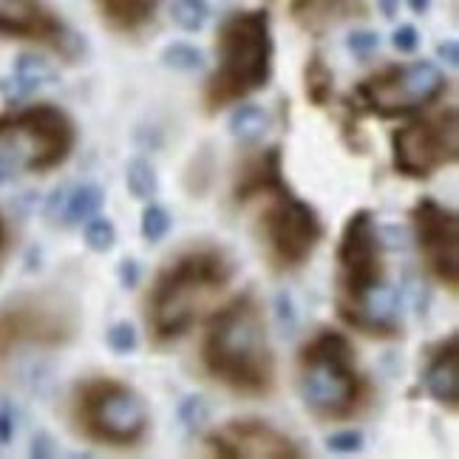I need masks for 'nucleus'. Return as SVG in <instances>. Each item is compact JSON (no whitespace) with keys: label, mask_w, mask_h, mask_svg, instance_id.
I'll use <instances>...</instances> for the list:
<instances>
[{"label":"nucleus","mask_w":459,"mask_h":459,"mask_svg":"<svg viewBox=\"0 0 459 459\" xmlns=\"http://www.w3.org/2000/svg\"><path fill=\"white\" fill-rule=\"evenodd\" d=\"M334 307L341 321L368 338H400L394 292L385 278V247L372 210H355L334 253Z\"/></svg>","instance_id":"1"},{"label":"nucleus","mask_w":459,"mask_h":459,"mask_svg":"<svg viewBox=\"0 0 459 459\" xmlns=\"http://www.w3.org/2000/svg\"><path fill=\"white\" fill-rule=\"evenodd\" d=\"M199 360L207 377L238 397H270L275 392V358L264 309L253 292L236 295L204 329Z\"/></svg>","instance_id":"2"},{"label":"nucleus","mask_w":459,"mask_h":459,"mask_svg":"<svg viewBox=\"0 0 459 459\" xmlns=\"http://www.w3.org/2000/svg\"><path fill=\"white\" fill-rule=\"evenodd\" d=\"M233 270V258L216 244L190 247L159 270L145 295V324L153 346H168L187 334L227 290Z\"/></svg>","instance_id":"3"},{"label":"nucleus","mask_w":459,"mask_h":459,"mask_svg":"<svg viewBox=\"0 0 459 459\" xmlns=\"http://www.w3.org/2000/svg\"><path fill=\"white\" fill-rule=\"evenodd\" d=\"M295 385L317 422H343L363 414L375 388L358 368L355 346L343 332L324 329L309 338L295 363Z\"/></svg>","instance_id":"4"},{"label":"nucleus","mask_w":459,"mask_h":459,"mask_svg":"<svg viewBox=\"0 0 459 459\" xmlns=\"http://www.w3.org/2000/svg\"><path fill=\"white\" fill-rule=\"evenodd\" d=\"M219 65L204 85V111L219 114L261 91L273 74V34L267 12H238L219 31Z\"/></svg>","instance_id":"5"},{"label":"nucleus","mask_w":459,"mask_h":459,"mask_svg":"<svg viewBox=\"0 0 459 459\" xmlns=\"http://www.w3.org/2000/svg\"><path fill=\"white\" fill-rule=\"evenodd\" d=\"M68 417L82 439L111 448H136L151 429L148 403L117 377L77 383L68 400Z\"/></svg>","instance_id":"6"},{"label":"nucleus","mask_w":459,"mask_h":459,"mask_svg":"<svg viewBox=\"0 0 459 459\" xmlns=\"http://www.w3.org/2000/svg\"><path fill=\"white\" fill-rule=\"evenodd\" d=\"M80 332V309L60 290H31L0 304V377L29 349L55 351Z\"/></svg>","instance_id":"7"},{"label":"nucleus","mask_w":459,"mask_h":459,"mask_svg":"<svg viewBox=\"0 0 459 459\" xmlns=\"http://www.w3.org/2000/svg\"><path fill=\"white\" fill-rule=\"evenodd\" d=\"M253 202L264 204L258 210V238L273 267H304L317 250V244L324 241V221L317 216V210L309 202L298 199L287 185L273 187Z\"/></svg>","instance_id":"8"},{"label":"nucleus","mask_w":459,"mask_h":459,"mask_svg":"<svg viewBox=\"0 0 459 459\" xmlns=\"http://www.w3.org/2000/svg\"><path fill=\"white\" fill-rule=\"evenodd\" d=\"M448 91V80L434 63L385 65L383 72L358 82L346 100L358 114H375L380 119H397L431 108Z\"/></svg>","instance_id":"9"},{"label":"nucleus","mask_w":459,"mask_h":459,"mask_svg":"<svg viewBox=\"0 0 459 459\" xmlns=\"http://www.w3.org/2000/svg\"><path fill=\"white\" fill-rule=\"evenodd\" d=\"M0 143H23V168L29 173H48L74 153L77 126L57 105L34 102L0 114Z\"/></svg>","instance_id":"10"},{"label":"nucleus","mask_w":459,"mask_h":459,"mask_svg":"<svg viewBox=\"0 0 459 459\" xmlns=\"http://www.w3.org/2000/svg\"><path fill=\"white\" fill-rule=\"evenodd\" d=\"M459 156V114L446 108L392 134V165L405 179H429Z\"/></svg>","instance_id":"11"},{"label":"nucleus","mask_w":459,"mask_h":459,"mask_svg":"<svg viewBox=\"0 0 459 459\" xmlns=\"http://www.w3.org/2000/svg\"><path fill=\"white\" fill-rule=\"evenodd\" d=\"M411 227L420 258L437 284L456 295L459 290V219L451 207L422 196L411 207Z\"/></svg>","instance_id":"12"},{"label":"nucleus","mask_w":459,"mask_h":459,"mask_svg":"<svg viewBox=\"0 0 459 459\" xmlns=\"http://www.w3.org/2000/svg\"><path fill=\"white\" fill-rule=\"evenodd\" d=\"M207 454L219 459H304L307 451L292 437L264 420H230L210 431Z\"/></svg>","instance_id":"13"},{"label":"nucleus","mask_w":459,"mask_h":459,"mask_svg":"<svg viewBox=\"0 0 459 459\" xmlns=\"http://www.w3.org/2000/svg\"><path fill=\"white\" fill-rule=\"evenodd\" d=\"M0 34L43 43L65 60H77L82 51L77 34L40 0H0Z\"/></svg>","instance_id":"14"},{"label":"nucleus","mask_w":459,"mask_h":459,"mask_svg":"<svg viewBox=\"0 0 459 459\" xmlns=\"http://www.w3.org/2000/svg\"><path fill=\"white\" fill-rule=\"evenodd\" d=\"M422 385L443 409H459V334L437 341L426 349V366H422Z\"/></svg>","instance_id":"15"},{"label":"nucleus","mask_w":459,"mask_h":459,"mask_svg":"<svg viewBox=\"0 0 459 459\" xmlns=\"http://www.w3.org/2000/svg\"><path fill=\"white\" fill-rule=\"evenodd\" d=\"M287 185L284 182V151L273 145L267 151H258L238 168L236 185H233V202L247 207L253 199L264 196L267 190Z\"/></svg>","instance_id":"16"},{"label":"nucleus","mask_w":459,"mask_h":459,"mask_svg":"<svg viewBox=\"0 0 459 459\" xmlns=\"http://www.w3.org/2000/svg\"><path fill=\"white\" fill-rule=\"evenodd\" d=\"M102 202H105V193L97 185L57 187L46 202V219L63 227H80L100 213Z\"/></svg>","instance_id":"17"},{"label":"nucleus","mask_w":459,"mask_h":459,"mask_svg":"<svg viewBox=\"0 0 459 459\" xmlns=\"http://www.w3.org/2000/svg\"><path fill=\"white\" fill-rule=\"evenodd\" d=\"M57 77H55V68H51L43 57L38 55H21L12 68V77L6 80V91L12 97H29L34 94L38 88L43 85H51Z\"/></svg>","instance_id":"18"},{"label":"nucleus","mask_w":459,"mask_h":459,"mask_svg":"<svg viewBox=\"0 0 459 459\" xmlns=\"http://www.w3.org/2000/svg\"><path fill=\"white\" fill-rule=\"evenodd\" d=\"M100 6H102V14L108 17L117 29L131 31L143 26L156 12L159 0H100Z\"/></svg>","instance_id":"19"},{"label":"nucleus","mask_w":459,"mask_h":459,"mask_svg":"<svg viewBox=\"0 0 459 459\" xmlns=\"http://www.w3.org/2000/svg\"><path fill=\"white\" fill-rule=\"evenodd\" d=\"M267 128H270V119L258 105H238L233 117H230V134H233V139H238L241 145L261 143Z\"/></svg>","instance_id":"20"},{"label":"nucleus","mask_w":459,"mask_h":459,"mask_svg":"<svg viewBox=\"0 0 459 459\" xmlns=\"http://www.w3.org/2000/svg\"><path fill=\"white\" fill-rule=\"evenodd\" d=\"M332 88H334V77L329 72V65L324 63L321 55H312L307 63V72H304L307 100L315 105V108H326V105L332 102Z\"/></svg>","instance_id":"21"},{"label":"nucleus","mask_w":459,"mask_h":459,"mask_svg":"<svg viewBox=\"0 0 459 459\" xmlns=\"http://www.w3.org/2000/svg\"><path fill=\"white\" fill-rule=\"evenodd\" d=\"M82 238H85V247L91 253H111L114 244H117V227L111 219L105 216H94L82 224Z\"/></svg>","instance_id":"22"},{"label":"nucleus","mask_w":459,"mask_h":459,"mask_svg":"<svg viewBox=\"0 0 459 459\" xmlns=\"http://www.w3.org/2000/svg\"><path fill=\"white\" fill-rule=\"evenodd\" d=\"M126 185L131 190V196H136V199H151L153 196L159 182H156V170H153V165L148 162V159H143V156L131 159V165L126 170Z\"/></svg>","instance_id":"23"},{"label":"nucleus","mask_w":459,"mask_h":459,"mask_svg":"<svg viewBox=\"0 0 459 459\" xmlns=\"http://www.w3.org/2000/svg\"><path fill=\"white\" fill-rule=\"evenodd\" d=\"M170 14H173V23L179 26V29L199 31L207 23L210 6H207V0H173Z\"/></svg>","instance_id":"24"},{"label":"nucleus","mask_w":459,"mask_h":459,"mask_svg":"<svg viewBox=\"0 0 459 459\" xmlns=\"http://www.w3.org/2000/svg\"><path fill=\"white\" fill-rule=\"evenodd\" d=\"M173 227V219L170 213L162 207V204H148L145 213H143V224H139V230H143V238L148 244H159Z\"/></svg>","instance_id":"25"},{"label":"nucleus","mask_w":459,"mask_h":459,"mask_svg":"<svg viewBox=\"0 0 459 459\" xmlns=\"http://www.w3.org/2000/svg\"><path fill=\"white\" fill-rule=\"evenodd\" d=\"M162 60H165V65L176 68V72H199V68L204 65L202 51L187 46V43H173V46H168Z\"/></svg>","instance_id":"26"},{"label":"nucleus","mask_w":459,"mask_h":459,"mask_svg":"<svg viewBox=\"0 0 459 459\" xmlns=\"http://www.w3.org/2000/svg\"><path fill=\"white\" fill-rule=\"evenodd\" d=\"M105 343H108V349L114 351V355H134L136 346H139L136 329L128 321H119L105 332Z\"/></svg>","instance_id":"27"},{"label":"nucleus","mask_w":459,"mask_h":459,"mask_svg":"<svg viewBox=\"0 0 459 459\" xmlns=\"http://www.w3.org/2000/svg\"><path fill=\"white\" fill-rule=\"evenodd\" d=\"M179 420L187 431H196L202 422L207 420V403L202 397H187L182 405H179Z\"/></svg>","instance_id":"28"},{"label":"nucleus","mask_w":459,"mask_h":459,"mask_svg":"<svg viewBox=\"0 0 459 459\" xmlns=\"http://www.w3.org/2000/svg\"><path fill=\"white\" fill-rule=\"evenodd\" d=\"M346 46H349V51L355 57L366 60L368 55H375V51L380 48V34H375V31H351Z\"/></svg>","instance_id":"29"},{"label":"nucleus","mask_w":459,"mask_h":459,"mask_svg":"<svg viewBox=\"0 0 459 459\" xmlns=\"http://www.w3.org/2000/svg\"><path fill=\"white\" fill-rule=\"evenodd\" d=\"M326 446L334 454H355V451L363 448V434L360 431H351V429L349 431H338V434H332L326 439Z\"/></svg>","instance_id":"30"},{"label":"nucleus","mask_w":459,"mask_h":459,"mask_svg":"<svg viewBox=\"0 0 459 459\" xmlns=\"http://www.w3.org/2000/svg\"><path fill=\"white\" fill-rule=\"evenodd\" d=\"M394 48L400 51V55H411V51L420 46V34H417V29L414 26H409V23H405V26H400L397 31H394Z\"/></svg>","instance_id":"31"},{"label":"nucleus","mask_w":459,"mask_h":459,"mask_svg":"<svg viewBox=\"0 0 459 459\" xmlns=\"http://www.w3.org/2000/svg\"><path fill=\"white\" fill-rule=\"evenodd\" d=\"M14 437V405L0 400V446H9Z\"/></svg>","instance_id":"32"},{"label":"nucleus","mask_w":459,"mask_h":459,"mask_svg":"<svg viewBox=\"0 0 459 459\" xmlns=\"http://www.w3.org/2000/svg\"><path fill=\"white\" fill-rule=\"evenodd\" d=\"M119 284L126 287V290H134L139 284V278H143V267H139V261L136 258H126V261H119Z\"/></svg>","instance_id":"33"},{"label":"nucleus","mask_w":459,"mask_h":459,"mask_svg":"<svg viewBox=\"0 0 459 459\" xmlns=\"http://www.w3.org/2000/svg\"><path fill=\"white\" fill-rule=\"evenodd\" d=\"M9 250H12V233H9V221H6V216H4V213H0V273H4V267H6Z\"/></svg>","instance_id":"34"},{"label":"nucleus","mask_w":459,"mask_h":459,"mask_svg":"<svg viewBox=\"0 0 459 459\" xmlns=\"http://www.w3.org/2000/svg\"><path fill=\"white\" fill-rule=\"evenodd\" d=\"M437 55H439V60H446L451 68H456V65H459V46H456V40L439 43V46H437Z\"/></svg>","instance_id":"35"},{"label":"nucleus","mask_w":459,"mask_h":459,"mask_svg":"<svg viewBox=\"0 0 459 459\" xmlns=\"http://www.w3.org/2000/svg\"><path fill=\"white\" fill-rule=\"evenodd\" d=\"M14 168H17V159L6 151H0V187L14 176Z\"/></svg>","instance_id":"36"},{"label":"nucleus","mask_w":459,"mask_h":459,"mask_svg":"<svg viewBox=\"0 0 459 459\" xmlns=\"http://www.w3.org/2000/svg\"><path fill=\"white\" fill-rule=\"evenodd\" d=\"M278 317H281V326H292L295 324V312H292V301H290V295L281 292L278 295Z\"/></svg>","instance_id":"37"},{"label":"nucleus","mask_w":459,"mask_h":459,"mask_svg":"<svg viewBox=\"0 0 459 459\" xmlns=\"http://www.w3.org/2000/svg\"><path fill=\"white\" fill-rule=\"evenodd\" d=\"M31 456H55V448H51V439L46 434L34 437V446H31Z\"/></svg>","instance_id":"38"},{"label":"nucleus","mask_w":459,"mask_h":459,"mask_svg":"<svg viewBox=\"0 0 459 459\" xmlns=\"http://www.w3.org/2000/svg\"><path fill=\"white\" fill-rule=\"evenodd\" d=\"M377 6L385 17H394L397 9H400V0H377Z\"/></svg>","instance_id":"39"},{"label":"nucleus","mask_w":459,"mask_h":459,"mask_svg":"<svg viewBox=\"0 0 459 459\" xmlns=\"http://www.w3.org/2000/svg\"><path fill=\"white\" fill-rule=\"evenodd\" d=\"M409 6H411V12H417V14H426L429 6H431V0H409Z\"/></svg>","instance_id":"40"}]
</instances>
